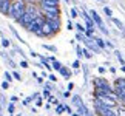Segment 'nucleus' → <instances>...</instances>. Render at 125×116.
I'll list each match as a JSON object with an SVG mask.
<instances>
[{"label":"nucleus","mask_w":125,"mask_h":116,"mask_svg":"<svg viewBox=\"0 0 125 116\" xmlns=\"http://www.w3.org/2000/svg\"><path fill=\"white\" fill-rule=\"evenodd\" d=\"M26 9V2L25 0H11V5H9V11H8V17H11L12 20H19L23 12Z\"/></svg>","instance_id":"1"},{"label":"nucleus","mask_w":125,"mask_h":116,"mask_svg":"<svg viewBox=\"0 0 125 116\" xmlns=\"http://www.w3.org/2000/svg\"><path fill=\"white\" fill-rule=\"evenodd\" d=\"M39 14H42V12H39L37 9L32 6V5H26V9H25V12H23V16L17 20V23H20V25L23 26V28H26L30 23L34 20V19L39 16Z\"/></svg>","instance_id":"2"},{"label":"nucleus","mask_w":125,"mask_h":116,"mask_svg":"<svg viewBox=\"0 0 125 116\" xmlns=\"http://www.w3.org/2000/svg\"><path fill=\"white\" fill-rule=\"evenodd\" d=\"M94 99L99 101L102 105H105L107 108H116L117 107V101L111 99L110 96H105V94H99V93H94Z\"/></svg>","instance_id":"3"},{"label":"nucleus","mask_w":125,"mask_h":116,"mask_svg":"<svg viewBox=\"0 0 125 116\" xmlns=\"http://www.w3.org/2000/svg\"><path fill=\"white\" fill-rule=\"evenodd\" d=\"M43 23H45V17H43V14H39V16H37L34 20H32L30 25L26 26V31L28 33H32V34H34V33H37L42 28V25Z\"/></svg>","instance_id":"4"},{"label":"nucleus","mask_w":125,"mask_h":116,"mask_svg":"<svg viewBox=\"0 0 125 116\" xmlns=\"http://www.w3.org/2000/svg\"><path fill=\"white\" fill-rule=\"evenodd\" d=\"M82 16H83V19H85V28L86 30H93V31H96V26H94V23H93V20H91V17H90V14L88 12H82Z\"/></svg>","instance_id":"5"},{"label":"nucleus","mask_w":125,"mask_h":116,"mask_svg":"<svg viewBox=\"0 0 125 116\" xmlns=\"http://www.w3.org/2000/svg\"><path fill=\"white\" fill-rule=\"evenodd\" d=\"M46 20V19H45ZM46 23L51 26V30H52V33H59L60 31V19H57V20H46Z\"/></svg>","instance_id":"6"},{"label":"nucleus","mask_w":125,"mask_h":116,"mask_svg":"<svg viewBox=\"0 0 125 116\" xmlns=\"http://www.w3.org/2000/svg\"><path fill=\"white\" fill-rule=\"evenodd\" d=\"M40 31H42L43 37H51V36H54V33H52L51 26H50V25H48V23H46V20H45V23H43V25H42Z\"/></svg>","instance_id":"7"},{"label":"nucleus","mask_w":125,"mask_h":116,"mask_svg":"<svg viewBox=\"0 0 125 116\" xmlns=\"http://www.w3.org/2000/svg\"><path fill=\"white\" fill-rule=\"evenodd\" d=\"M9 5H11V0H5L2 3V6H0V12L3 14V16H8V11H9Z\"/></svg>","instance_id":"8"},{"label":"nucleus","mask_w":125,"mask_h":116,"mask_svg":"<svg viewBox=\"0 0 125 116\" xmlns=\"http://www.w3.org/2000/svg\"><path fill=\"white\" fill-rule=\"evenodd\" d=\"M59 0H40V6H59Z\"/></svg>","instance_id":"9"},{"label":"nucleus","mask_w":125,"mask_h":116,"mask_svg":"<svg viewBox=\"0 0 125 116\" xmlns=\"http://www.w3.org/2000/svg\"><path fill=\"white\" fill-rule=\"evenodd\" d=\"M94 43L97 45V48H99L100 51H102V50H107V48H105V40H104L102 37H94Z\"/></svg>","instance_id":"10"},{"label":"nucleus","mask_w":125,"mask_h":116,"mask_svg":"<svg viewBox=\"0 0 125 116\" xmlns=\"http://www.w3.org/2000/svg\"><path fill=\"white\" fill-rule=\"evenodd\" d=\"M124 87H125V77H117V79L114 81V88L122 90Z\"/></svg>","instance_id":"11"},{"label":"nucleus","mask_w":125,"mask_h":116,"mask_svg":"<svg viewBox=\"0 0 125 116\" xmlns=\"http://www.w3.org/2000/svg\"><path fill=\"white\" fill-rule=\"evenodd\" d=\"M59 73H60L62 76H63L65 79H70V77H71V74H73V73H71V71H70L68 68H66V67H62V68L59 70Z\"/></svg>","instance_id":"12"},{"label":"nucleus","mask_w":125,"mask_h":116,"mask_svg":"<svg viewBox=\"0 0 125 116\" xmlns=\"http://www.w3.org/2000/svg\"><path fill=\"white\" fill-rule=\"evenodd\" d=\"M114 56L117 57V60H119V64H121L122 67L125 65V59H124V56H122V53L119 51V50H114Z\"/></svg>","instance_id":"13"},{"label":"nucleus","mask_w":125,"mask_h":116,"mask_svg":"<svg viewBox=\"0 0 125 116\" xmlns=\"http://www.w3.org/2000/svg\"><path fill=\"white\" fill-rule=\"evenodd\" d=\"M73 104L76 105V107H80V105L83 104V101H82V98H80L79 94H74L73 96Z\"/></svg>","instance_id":"14"},{"label":"nucleus","mask_w":125,"mask_h":116,"mask_svg":"<svg viewBox=\"0 0 125 116\" xmlns=\"http://www.w3.org/2000/svg\"><path fill=\"white\" fill-rule=\"evenodd\" d=\"M114 112H116L117 116H125V107L124 105H119V107L114 108Z\"/></svg>","instance_id":"15"},{"label":"nucleus","mask_w":125,"mask_h":116,"mask_svg":"<svg viewBox=\"0 0 125 116\" xmlns=\"http://www.w3.org/2000/svg\"><path fill=\"white\" fill-rule=\"evenodd\" d=\"M42 48H45V50L51 51V53H57V48L54 45H48V43H42Z\"/></svg>","instance_id":"16"},{"label":"nucleus","mask_w":125,"mask_h":116,"mask_svg":"<svg viewBox=\"0 0 125 116\" xmlns=\"http://www.w3.org/2000/svg\"><path fill=\"white\" fill-rule=\"evenodd\" d=\"M56 113L57 115H63L65 113V104H59V105H57V107H56Z\"/></svg>","instance_id":"17"},{"label":"nucleus","mask_w":125,"mask_h":116,"mask_svg":"<svg viewBox=\"0 0 125 116\" xmlns=\"http://www.w3.org/2000/svg\"><path fill=\"white\" fill-rule=\"evenodd\" d=\"M74 28L77 30V33H79V34H85V31H86V28H85V26H82L80 23H76V25H74Z\"/></svg>","instance_id":"18"},{"label":"nucleus","mask_w":125,"mask_h":116,"mask_svg":"<svg viewBox=\"0 0 125 116\" xmlns=\"http://www.w3.org/2000/svg\"><path fill=\"white\" fill-rule=\"evenodd\" d=\"M6 110H8L9 115H14V113H16V105H14L12 102H9V104L6 105Z\"/></svg>","instance_id":"19"},{"label":"nucleus","mask_w":125,"mask_h":116,"mask_svg":"<svg viewBox=\"0 0 125 116\" xmlns=\"http://www.w3.org/2000/svg\"><path fill=\"white\" fill-rule=\"evenodd\" d=\"M82 54H83V57H85V59H93V53H91V51H88L86 48H83V50H82Z\"/></svg>","instance_id":"20"},{"label":"nucleus","mask_w":125,"mask_h":116,"mask_svg":"<svg viewBox=\"0 0 125 116\" xmlns=\"http://www.w3.org/2000/svg\"><path fill=\"white\" fill-rule=\"evenodd\" d=\"M111 22L114 23V25H116L119 30H124V25H122V22L119 20V19H114V17H111Z\"/></svg>","instance_id":"21"},{"label":"nucleus","mask_w":125,"mask_h":116,"mask_svg":"<svg viewBox=\"0 0 125 116\" xmlns=\"http://www.w3.org/2000/svg\"><path fill=\"white\" fill-rule=\"evenodd\" d=\"M82 50H83L82 46L76 45V54H77V60H79V59H82V57H83V54H82Z\"/></svg>","instance_id":"22"},{"label":"nucleus","mask_w":125,"mask_h":116,"mask_svg":"<svg viewBox=\"0 0 125 116\" xmlns=\"http://www.w3.org/2000/svg\"><path fill=\"white\" fill-rule=\"evenodd\" d=\"M51 64H52V70H56V71H59V70L62 68V67H63V65H62L60 62H59V60H54V62H51Z\"/></svg>","instance_id":"23"},{"label":"nucleus","mask_w":125,"mask_h":116,"mask_svg":"<svg viewBox=\"0 0 125 116\" xmlns=\"http://www.w3.org/2000/svg\"><path fill=\"white\" fill-rule=\"evenodd\" d=\"M104 12L107 14V17H108V19H111V17H113V11H111V8H110V6H104Z\"/></svg>","instance_id":"24"},{"label":"nucleus","mask_w":125,"mask_h":116,"mask_svg":"<svg viewBox=\"0 0 125 116\" xmlns=\"http://www.w3.org/2000/svg\"><path fill=\"white\" fill-rule=\"evenodd\" d=\"M34 102H36V107H42V105H43V102H45V99H43L42 96H39L37 99H34Z\"/></svg>","instance_id":"25"},{"label":"nucleus","mask_w":125,"mask_h":116,"mask_svg":"<svg viewBox=\"0 0 125 116\" xmlns=\"http://www.w3.org/2000/svg\"><path fill=\"white\" fill-rule=\"evenodd\" d=\"M83 36H85L86 39H94V31H93V30H86Z\"/></svg>","instance_id":"26"},{"label":"nucleus","mask_w":125,"mask_h":116,"mask_svg":"<svg viewBox=\"0 0 125 116\" xmlns=\"http://www.w3.org/2000/svg\"><path fill=\"white\" fill-rule=\"evenodd\" d=\"M9 45H11V42H9L6 37H2V46L3 48H9Z\"/></svg>","instance_id":"27"},{"label":"nucleus","mask_w":125,"mask_h":116,"mask_svg":"<svg viewBox=\"0 0 125 116\" xmlns=\"http://www.w3.org/2000/svg\"><path fill=\"white\" fill-rule=\"evenodd\" d=\"M31 102H32V98H31V96H28V98H25V99H23L22 105H25V107H28V105H30Z\"/></svg>","instance_id":"28"},{"label":"nucleus","mask_w":125,"mask_h":116,"mask_svg":"<svg viewBox=\"0 0 125 116\" xmlns=\"http://www.w3.org/2000/svg\"><path fill=\"white\" fill-rule=\"evenodd\" d=\"M50 96H51V91H50V90H45V88H43V91H42V98H43V99H48Z\"/></svg>","instance_id":"29"},{"label":"nucleus","mask_w":125,"mask_h":116,"mask_svg":"<svg viewBox=\"0 0 125 116\" xmlns=\"http://www.w3.org/2000/svg\"><path fill=\"white\" fill-rule=\"evenodd\" d=\"M5 81H6L8 84H11V81H12V76H11V73H8V71H5Z\"/></svg>","instance_id":"30"},{"label":"nucleus","mask_w":125,"mask_h":116,"mask_svg":"<svg viewBox=\"0 0 125 116\" xmlns=\"http://www.w3.org/2000/svg\"><path fill=\"white\" fill-rule=\"evenodd\" d=\"M11 76H12V79H16V81H22V76L17 73V71H12L11 73Z\"/></svg>","instance_id":"31"},{"label":"nucleus","mask_w":125,"mask_h":116,"mask_svg":"<svg viewBox=\"0 0 125 116\" xmlns=\"http://www.w3.org/2000/svg\"><path fill=\"white\" fill-rule=\"evenodd\" d=\"M71 67H73L74 70H79V68H80V60H74V62H73V65H71Z\"/></svg>","instance_id":"32"},{"label":"nucleus","mask_w":125,"mask_h":116,"mask_svg":"<svg viewBox=\"0 0 125 116\" xmlns=\"http://www.w3.org/2000/svg\"><path fill=\"white\" fill-rule=\"evenodd\" d=\"M70 14H71V17H73V19H76V17H77V9H76V8H71Z\"/></svg>","instance_id":"33"},{"label":"nucleus","mask_w":125,"mask_h":116,"mask_svg":"<svg viewBox=\"0 0 125 116\" xmlns=\"http://www.w3.org/2000/svg\"><path fill=\"white\" fill-rule=\"evenodd\" d=\"M0 87H2V90H8V88H9V84H8L6 81H3L2 84H0Z\"/></svg>","instance_id":"34"},{"label":"nucleus","mask_w":125,"mask_h":116,"mask_svg":"<svg viewBox=\"0 0 125 116\" xmlns=\"http://www.w3.org/2000/svg\"><path fill=\"white\" fill-rule=\"evenodd\" d=\"M76 40L83 42V40H85V36H83V34H79V33H77V34H76Z\"/></svg>","instance_id":"35"},{"label":"nucleus","mask_w":125,"mask_h":116,"mask_svg":"<svg viewBox=\"0 0 125 116\" xmlns=\"http://www.w3.org/2000/svg\"><path fill=\"white\" fill-rule=\"evenodd\" d=\"M20 67H22V68H28L30 65H28V62H26L25 59H22V60H20Z\"/></svg>","instance_id":"36"},{"label":"nucleus","mask_w":125,"mask_h":116,"mask_svg":"<svg viewBox=\"0 0 125 116\" xmlns=\"http://www.w3.org/2000/svg\"><path fill=\"white\" fill-rule=\"evenodd\" d=\"M48 79H50L51 82H56V81H57V77H56V74H52V73H51V74H48Z\"/></svg>","instance_id":"37"},{"label":"nucleus","mask_w":125,"mask_h":116,"mask_svg":"<svg viewBox=\"0 0 125 116\" xmlns=\"http://www.w3.org/2000/svg\"><path fill=\"white\" fill-rule=\"evenodd\" d=\"M65 112L68 113V115H71V113H74L73 110H71V107H70V105H65Z\"/></svg>","instance_id":"38"},{"label":"nucleus","mask_w":125,"mask_h":116,"mask_svg":"<svg viewBox=\"0 0 125 116\" xmlns=\"http://www.w3.org/2000/svg\"><path fill=\"white\" fill-rule=\"evenodd\" d=\"M45 90H50V91L52 90V85L50 84V82H45Z\"/></svg>","instance_id":"39"},{"label":"nucleus","mask_w":125,"mask_h":116,"mask_svg":"<svg viewBox=\"0 0 125 116\" xmlns=\"http://www.w3.org/2000/svg\"><path fill=\"white\" fill-rule=\"evenodd\" d=\"M97 71H99L100 74H104L105 71H107V68H105V67H99V68H97Z\"/></svg>","instance_id":"40"},{"label":"nucleus","mask_w":125,"mask_h":116,"mask_svg":"<svg viewBox=\"0 0 125 116\" xmlns=\"http://www.w3.org/2000/svg\"><path fill=\"white\" fill-rule=\"evenodd\" d=\"M9 101H11L12 104H16L17 101H19V98H17V96H11V98H9Z\"/></svg>","instance_id":"41"},{"label":"nucleus","mask_w":125,"mask_h":116,"mask_svg":"<svg viewBox=\"0 0 125 116\" xmlns=\"http://www.w3.org/2000/svg\"><path fill=\"white\" fill-rule=\"evenodd\" d=\"M74 88V84L73 82H68V85H66V90H73Z\"/></svg>","instance_id":"42"},{"label":"nucleus","mask_w":125,"mask_h":116,"mask_svg":"<svg viewBox=\"0 0 125 116\" xmlns=\"http://www.w3.org/2000/svg\"><path fill=\"white\" fill-rule=\"evenodd\" d=\"M66 26H68V30H70V31H71V30H74V25H73L71 22H68V25H66Z\"/></svg>","instance_id":"43"},{"label":"nucleus","mask_w":125,"mask_h":116,"mask_svg":"<svg viewBox=\"0 0 125 116\" xmlns=\"http://www.w3.org/2000/svg\"><path fill=\"white\" fill-rule=\"evenodd\" d=\"M63 96H65V98H70V96H71V93H70V91H65V93H63Z\"/></svg>","instance_id":"44"},{"label":"nucleus","mask_w":125,"mask_h":116,"mask_svg":"<svg viewBox=\"0 0 125 116\" xmlns=\"http://www.w3.org/2000/svg\"><path fill=\"white\" fill-rule=\"evenodd\" d=\"M36 79H37V82H39V84H43V79H42L40 76H39V77H36Z\"/></svg>","instance_id":"45"},{"label":"nucleus","mask_w":125,"mask_h":116,"mask_svg":"<svg viewBox=\"0 0 125 116\" xmlns=\"http://www.w3.org/2000/svg\"><path fill=\"white\" fill-rule=\"evenodd\" d=\"M110 71H111V73L114 74V73H116V68H114V67H110Z\"/></svg>","instance_id":"46"},{"label":"nucleus","mask_w":125,"mask_h":116,"mask_svg":"<svg viewBox=\"0 0 125 116\" xmlns=\"http://www.w3.org/2000/svg\"><path fill=\"white\" fill-rule=\"evenodd\" d=\"M121 70H122V71H124V73H125V65H124V67H121Z\"/></svg>","instance_id":"47"},{"label":"nucleus","mask_w":125,"mask_h":116,"mask_svg":"<svg viewBox=\"0 0 125 116\" xmlns=\"http://www.w3.org/2000/svg\"><path fill=\"white\" fill-rule=\"evenodd\" d=\"M71 116H79V115L77 113H71Z\"/></svg>","instance_id":"48"},{"label":"nucleus","mask_w":125,"mask_h":116,"mask_svg":"<svg viewBox=\"0 0 125 116\" xmlns=\"http://www.w3.org/2000/svg\"><path fill=\"white\" fill-rule=\"evenodd\" d=\"M3 2H5V0H0V6H2V3H3Z\"/></svg>","instance_id":"49"},{"label":"nucleus","mask_w":125,"mask_h":116,"mask_svg":"<svg viewBox=\"0 0 125 116\" xmlns=\"http://www.w3.org/2000/svg\"><path fill=\"white\" fill-rule=\"evenodd\" d=\"M0 37H3V34H2V31H0Z\"/></svg>","instance_id":"50"},{"label":"nucleus","mask_w":125,"mask_h":116,"mask_svg":"<svg viewBox=\"0 0 125 116\" xmlns=\"http://www.w3.org/2000/svg\"><path fill=\"white\" fill-rule=\"evenodd\" d=\"M122 91H124V93H125V87H124V88H122Z\"/></svg>","instance_id":"51"},{"label":"nucleus","mask_w":125,"mask_h":116,"mask_svg":"<svg viewBox=\"0 0 125 116\" xmlns=\"http://www.w3.org/2000/svg\"><path fill=\"white\" fill-rule=\"evenodd\" d=\"M65 2H66V3H70V0H65Z\"/></svg>","instance_id":"52"},{"label":"nucleus","mask_w":125,"mask_h":116,"mask_svg":"<svg viewBox=\"0 0 125 116\" xmlns=\"http://www.w3.org/2000/svg\"><path fill=\"white\" fill-rule=\"evenodd\" d=\"M99 2H104V0H99Z\"/></svg>","instance_id":"53"},{"label":"nucleus","mask_w":125,"mask_h":116,"mask_svg":"<svg viewBox=\"0 0 125 116\" xmlns=\"http://www.w3.org/2000/svg\"><path fill=\"white\" fill-rule=\"evenodd\" d=\"M8 116H12V115H8Z\"/></svg>","instance_id":"54"}]
</instances>
